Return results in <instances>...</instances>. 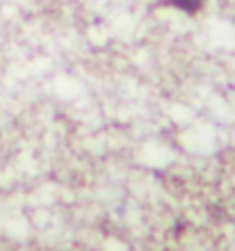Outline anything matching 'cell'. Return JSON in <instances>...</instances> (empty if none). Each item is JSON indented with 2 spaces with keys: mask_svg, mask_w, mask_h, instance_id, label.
I'll return each mask as SVG.
<instances>
[{
  "mask_svg": "<svg viewBox=\"0 0 235 251\" xmlns=\"http://www.w3.org/2000/svg\"><path fill=\"white\" fill-rule=\"evenodd\" d=\"M171 5L185 14H196L201 9V0H171Z\"/></svg>",
  "mask_w": 235,
  "mask_h": 251,
  "instance_id": "6da1fadb",
  "label": "cell"
}]
</instances>
